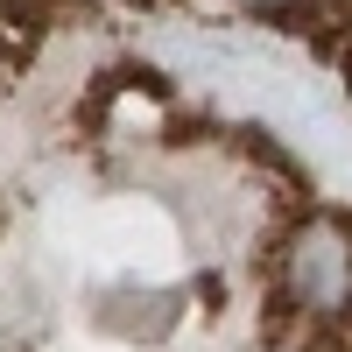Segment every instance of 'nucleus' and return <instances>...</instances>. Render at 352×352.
I'll use <instances>...</instances> for the list:
<instances>
[{
	"mask_svg": "<svg viewBox=\"0 0 352 352\" xmlns=\"http://www.w3.org/2000/svg\"><path fill=\"white\" fill-rule=\"evenodd\" d=\"M43 0H0V43H28V36H36V28H43Z\"/></svg>",
	"mask_w": 352,
	"mask_h": 352,
	"instance_id": "2",
	"label": "nucleus"
},
{
	"mask_svg": "<svg viewBox=\"0 0 352 352\" xmlns=\"http://www.w3.org/2000/svg\"><path fill=\"white\" fill-rule=\"evenodd\" d=\"M282 282H289V296H296V310H317V317H331L352 303V232L338 219H310L289 232V247H282Z\"/></svg>",
	"mask_w": 352,
	"mask_h": 352,
	"instance_id": "1",
	"label": "nucleus"
},
{
	"mask_svg": "<svg viewBox=\"0 0 352 352\" xmlns=\"http://www.w3.org/2000/svg\"><path fill=\"white\" fill-rule=\"evenodd\" d=\"M247 8H289V0H247Z\"/></svg>",
	"mask_w": 352,
	"mask_h": 352,
	"instance_id": "3",
	"label": "nucleus"
}]
</instances>
